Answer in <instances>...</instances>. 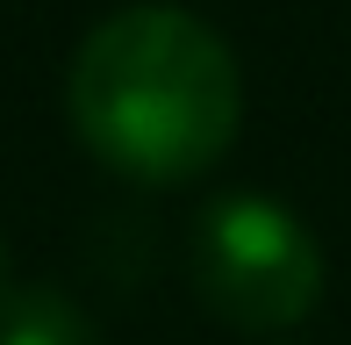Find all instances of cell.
Instances as JSON below:
<instances>
[{"mask_svg":"<svg viewBox=\"0 0 351 345\" xmlns=\"http://www.w3.org/2000/svg\"><path fill=\"white\" fill-rule=\"evenodd\" d=\"M194 288L222 324L280 338L323 302V245L273 194H222L194 230Z\"/></svg>","mask_w":351,"mask_h":345,"instance_id":"cell-2","label":"cell"},{"mask_svg":"<svg viewBox=\"0 0 351 345\" xmlns=\"http://www.w3.org/2000/svg\"><path fill=\"white\" fill-rule=\"evenodd\" d=\"M72 122L86 151L122 180L180 187L237 144V58L186 8H122L86 29L72 58Z\"/></svg>","mask_w":351,"mask_h":345,"instance_id":"cell-1","label":"cell"},{"mask_svg":"<svg viewBox=\"0 0 351 345\" xmlns=\"http://www.w3.org/2000/svg\"><path fill=\"white\" fill-rule=\"evenodd\" d=\"M0 345H101L86 309L58 288H22L0 302Z\"/></svg>","mask_w":351,"mask_h":345,"instance_id":"cell-3","label":"cell"}]
</instances>
